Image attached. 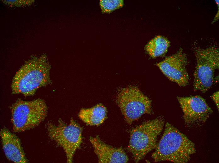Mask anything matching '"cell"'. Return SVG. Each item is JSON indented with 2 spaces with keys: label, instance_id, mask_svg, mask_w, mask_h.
Instances as JSON below:
<instances>
[{
  "label": "cell",
  "instance_id": "9c48e42d",
  "mask_svg": "<svg viewBox=\"0 0 219 163\" xmlns=\"http://www.w3.org/2000/svg\"><path fill=\"white\" fill-rule=\"evenodd\" d=\"M188 60L183 50L180 48L173 55L156 64L162 73L171 81L179 86L185 87L189 83L187 70Z\"/></svg>",
  "mask_w": 219,
  "mask_h": 163
},
{
  "label": "cell",
  "instance_id": "3957f363",
  "mask_svg": "<svg viewBox=\"0 0 219 163\" xmlns=\"http://www.w3.org/2000/svg\"><path fill=\"white\" fill-rule=\"evenodd\" d=\"M164 118L158 117L143 123L132 129L127 148L136 163L143 159L149 152L155 149L157 138L163 129Z\"/></svg>",
  "mask_w": 219,
  "mask_h": 163
},
{
  "label": "cell",
  "instance_id": "7a4b0ae2",
  "mask_svg": "<svg viewBox=\"0 0 219 163\" xmlns=\"http://www.w3.org/2000/svg\"><path fill=\"white\" fill-rule=\"evenodd\" d=\"M152 155L155 162L167 161L185 163L196 153L194 144L176 128L167 122L163 135Z\"/></svg>",
  "mask_w": 219,
  "mask_h": 163
},
{
  "label": "cell",
  "instance_id": "ba28073f",
  "mask_svg": "<svg viewBox=\"0 0 219 163\" xmlns=\"http://www.w3.org/2000/svg\"><path fill=\"white\" fill-rule=\"evenodd\" d=\"M183 113L185 124L188 127L200 126L206 121L213 111L200 96L177 97Z\"/></svg>",
  "mask_w": 219,
  "mask_h": 163
},
{
  "label": "cell",
  "instance_id": "52a82bcc",
  "mask_svg": "<svg viewBox=\"0 0 219 163\" xmlns=\"http://www.w3.org/2000/svg\"><path fill=\"white\" fill-rule=\"evenodd\" d=\"M116 102L126 122L131 124L145 114L152 112L151 101L137 87L130 86L120 89Z\"/></svg>",
  "mask_w": 219,
  "mask_h": 163
},
{
  "label": "cell",
  "instance_id": "4fadbf2b",
  "mask_svg": "<svg viewBox=\"0 0 219 163\" xmlns=\"http://www.w3.org/2000/svg\"><path fill=\"white\" fill-rule=\"evenodd\" d=\"M170 45V42L166 38L157 36L146 45L145 49L152 58H154L165 54Z\"/></svg>",
  "mask_w": 219,
  "mask_h": 163
},
{
  "label": "cell",
  "instance_id": "8fae6325",
  "mask_svg": "<svg viewBox=\"0 0 219 163\" xmlns=\"http://www.w3.org/2000/svg\"><path fill=\"white\" fill-rule=\"evenodd\" d=\"M0 135L6 157L15 163H27V160L19 139L5 128L1 129Z\"/></svg>",
  "mask_w": 219,
  "mask_h": 163
},
{
  "label": "cell",
  "instance_id": "30bf717a",
  "mask_svg": "<svg viewBox=\"0 0 219 163\" xmlns=\"http://www.w3.org/2000/svg\"><path fill=\"white\" fill-rule=\"evenodd\" d=\"M89 141L100 163H127L129 158L123 149L114 147L102 141L97 136L91 137Z\"/></svg>",
  "mask_w": 219,
  "mask_h": 163
},
{
  "label": "cell",
  "instance_id": "5b68a950",
  "mask_svg": "<svg viewBox=\"0 0 219 163\" xmlns=\"http://www.w3.org/2000/svg\"><path fill=\"white\" fill-rule=\"evenodd\" d=\"M193 50L197 62L194 73V90L205 93L212 85L215 71L219 69V50L215 47L204 49L197 46H194Z\"/></svg>",
  "mask_w": 219,
  "mask_h": 163
},
{
  "label": "cell",
  "instance_id": "8992f818",
  "mask_svg": "<svg viewBox=\"0 0 219 163\" xmlns=\"http://www.w3.org/2000/svg\"><path fill=\"white\" fill-rule=\"evenodd\" d=\"M45 127L50 138L63 148L67 162L72 163L75 153L82 143V128L72 118L68 125L59 119L57 125L48 122Z\"/></svg>",
  "mask_w": 219,
  "mask_h": 163
},
{
  "label": "cell",
  "instance_id": "2e32d148",
  "mask_svg": "<svg viewBox=\"0 0 219 163\" xmlns=\"http://www.w3.org/2000/svg\"><path fill=\"white\" fill-rule=\"evenodd\" d=\"M211 97L215 103L217 109L219 110V91L214 93Z\"/></svg>",
  "mask_w": 219,
  "mask_h": 163
},
{
  "label": "cell",
  "instance_id": "277c9868",
  "mask_svg": "<svg viewBox=\"0 0 219 163\" xmlns=\"http://www.w3.org/2000/svg\"><path fill=\"white\" fill-rule=\"evenodd\" d=\"M13 130L24 131L38 126L46 118L48 107L41 99L31 101L19 99L11 107Z\"/></svg>",
  "mask_w": 219,
  "mask_h": 163
},
{
  "label": "cell",
  "instance_id": "6da1fadb",
  "mask_svg": "<svg viewBox=\"0 0 219 163\" xmlns=\"http://www.w3.org/2000/svg\"><path fill=\"white\" fill-rule=\"evenodd\" d=\"M51 68L46 54L31 56L14 77L11 85L12 93L22 94L25 96L33 95L38 89L51 83Z\"/></svg>",
  "mask_w": 219,
  "mask_h": 163
},
{
  "label": "cell",
  "instance_id": "9a60e30c",
  "mask_svg": "<svg viewBox=\"0 0 219 163\" xmlns=\"http://www.w3.org/2000/svg\"><path fill=\"white\" fill-rule=\"evenodd\" d=\"M2 2L11 7H22L31 5L35 2L34 0H3Z\"/></svg>",
  "mask_w": 219,
  "mask_h": 163
},
{
  "label": "cell",
  "instance_id": "5bb4252c",
  "mask_svg": "<svg viewBox=\"0 0 219 163\" xmlns=\"http://www.w3.org/2000/svg\"><path fill=\"white\" fill-rule=\"evenodd\" d=\"M122 0H101L100 5L102 13H109L123 7Z\"/></svg>",
  "mask_w": 219,
  "mask_h": 163
},
{
  "label": "cell",
  "instance_id": "7c38bea8",
  "mask_svg": "<svg viewBox=\"0 0 219 163\" xmlns=\"http://www.w3.org/2000/svg\"><path fill=\"white\" fill-rule=\"evenodd\" d=\"M78 116L86 124L90 126H98L103 123L107 117L106 108L101 104H98L88 108H82Z\"/></svg>",
  "mask_w": 219,
  "mask_h": 163
}]
</instances>
